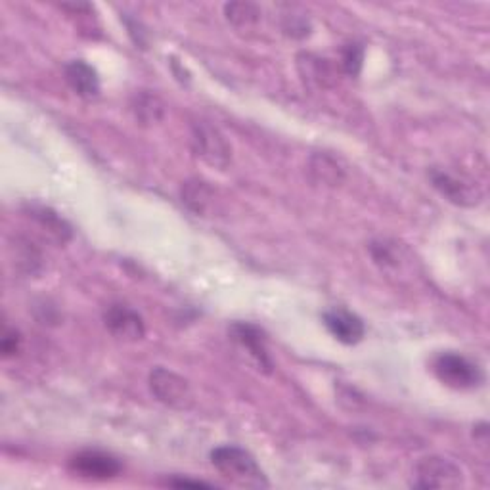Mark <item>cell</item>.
Listing matches in <instances>:
<instances>
[{"mask_svg":"<svg viewBox=\"0 0 490 490\" xmlns=\"http://www.w3.org/2000/svg\"><path fill=\"white\" fill-rule=\"evenodd\" d=\"M167 485H171V486H195V488H198V486H211L209 483H203V481H192V479H171V481H167Z\"/></svg>","mask_w":490,"mask_h":490,"instance_id":"44dd1931","label":"cell"},{"mask_svg":"<svg viewBox=\"0 0 490 490\" xmlns=\"http://www.w3.org/2000/svg\"><path fill=\"white\" fill-rule=\"evenodd\" d=\"M462 485V469L443 456L421 458L414 469V486L418 488H458Z\"/></svg>","mask_w":490,"mask_h":490,"instance_id":"3957f363","label":"cell"},{"mask_svg":"<svg viewBox=\"0 0 490 490\" xmlns=\"http://www.w3.org/2000/svg\"><path fill=\"white\" fill-rule=\"evenodd\" d=\"M433 372L450 389L469 391L477 389L485 382V373L477 363L458 353H440L433 361Z\"/></svg>","mask_w":490,"mask_h":490,"instance_id":"7a4b0ae2","label":"cell"},{"mask_svg":"<svg viewBox=\"0 0 490 490\" xmlns=\"http://www.w3.org/2000/svg\"><path fill=\"white\" fill-rule=\"evenodd\" d=\"M27 213L33 221H37L41 228L51 234L56 241L65 243L71 238V226L65 222L58 213H54L52 209L42 207V205H29Z\"/></svg>","mask_w":490,"mask_h":490,"instance_id":"4fadbf2b","label":"cell"},{"mask_svg":"<svg viewBox=\"0 0 490 490\" xmlns=\"http://www.w3.org/2000/svg\"><path fill=\"white\" fill-rule=\"evenodd\" d=\"M324 324L328 332L345 345H356L358 341H363L366 328L364 322L356 315L349 313L345 308H334L324 315Z\"/></svg>","mask_w":490,"mask_h":490,"instance_id":"30bf717a","label":"cell"},{"mask_svg":"<svg viewBox=\"0 0 490 490\" xmlns=\"http://www.w3.org/2000/svg\"><path fill=\"white\" fill-rule=\"evenodd\" d=\"M224 14L236 27H250L260 20V10L253 3H231L224 6Z\"/></svg>","mask_w":490,"mask_h":490,"instance_id":"e0dca14e","label":"cell"},{"mask_svg":"<svg viewBox=\"0 0 490 490\" xmlns=\"http://www.w3.org/2000/svg\"><path fill=\"white\" fill-rule=\"evenodd\" d=\"M429 181L437 192H440L445 198L456 205L462 207H473L477 205L483 198L481 190L466 178H458L447 171L431 169L429 171Z\"/></svg>","mask_w":490,"mask_h":490,"instance_id":"52a82bcc","label":"cell"},{"mask_svg":"<svg viewBox=\"0 0 490 490\" xmlns=\"http://www.w3.org/2000/svg\"><path fill=\"white\" fill-rule=\"evenodd\" d=\"M297 70H299V75L303 77L305 83L310 87L328 89L334 85V80H335L332 63L325 58H320L315 54H305V52L299 54L297 56Z\"/></svg>","mask_w":490,"mask_h":490,"instance_id":"7c38bea8","label":"cell"},{"mask_svg":"<svg viewBox=\"0 0 490 490\" xmlns=\"http://www.w3.org/2000/svg\"><path fill=\"white\" fill-rule=\"evenodd\" d=\"M150 389L157 400L176 410H186L193 402L188 382L165 368H155L150 373Z\"/></svg>","mask_w":490,"mask_h":490,"instance_id":"5b68a950","label":"cell"},{"mask_svg":"<svg viewBox=\"0 0 490 490\" xmlns=\"http://www.w3.org/2000/svg\"><path fill=\"white\" fill-rule=\"evenodd\" d=\"M284 31L291 37H306L310 33V24L305 15H287L284 22Z\"/></svg>","mask_w":490,"mask_h":490,"instance_id":"d6986e66","label":"cell"},{"mask_svg":"<svg viewBox=\"0 0 490 490\" xmlns=\"http://www.w3.org/2000/svg\"><path fill=\"white\" fill-rule=\"evenodd\" d=\"M192 146L195 155L202 157L207 165L217 169H226L231 165L232 148L215 127L195 123L192 130Z\"/></svg>","mask_w":490,"mask_h":490,"instance_id":"277c9868","label":"cell"},{"mask_svg":"<svg viewBox=\"0 0 490 490\" xmlns=\"http://www.w3.org/2000/svg\"><path fill=\"white\" fill-rule=\"evenodd\" d=\"M70 469L77 473L79 477L104 481V479L118 477L123 466L116 456L100 452V450H85L73 456V458L70 460Z\"/></svg>","mask_w":490,"mask_h":490,"instance_id":"8992f818","label":"cell"},{"mask_svg":"<svg viewBox=\"0 0 490 490\" xmlns=\"http://www.w3.org/2000/svg\"><path fill=\"white\" fill-rule=\"evenodd\" d=\"M108 332L121 341H140L146 334L142 316L127 305H111L104 313Z\"/></svg>","mask_w":490,"mask_h":490,"instance_id":"ba28073f","label":"cell"},{"mask_svg":"<svg viewBox=\"0 0 490 490\" xmlns=\"http://www.w3.org/2000/svg\"><path fill=\"white\" fill-rule=\"evenodd\" d=\"M130 109H133L137 121L142 125H155L165 116V106H163L161 98L152 92H137L133 102H130Z\"/></svg>","mask_w":490,"mask_h":490,"instance_id":"5bb4252c","label":"cell"},{"mask_svg":"<svg viewBox=\"0 0 490 490\" xmlns=\"http://www.w3.org/2000/svg\"><path fill=\"white\" fill-rule=\"evenodd\" d=\"M20 345H22L20 334L15 330H8L3 337V345H0V349H3V354L8 358V356H14V354L20 353Z\"/></svg>","mask_w":490,"mask_h":490,"instance_id":"ffe728a7","label":"cell"},{"mask_svg":"<svg viewBox=\"0 0 490 490\" xmlns=\"http://www.w3.org/2000/svg\"><path fill=\"white\" fill-rule=\"evenodd\" d=\"M363 61H364V48L356 42L347 44L341 52V65L343 71L351 77H356L363 71Z\"/></svg>","mask_w":490,"mask_h":490,"instance_id":"ac0fdd59","label":"cell"},{"mask_svg":"<svg viewBox=\"0 0 490 490\" xmlns=\"http://www.w3.org/2000/svg\"><path fill=\"white\" fill-rule=\"evenodd\" d=\"M228 334L232 335V339L238 343L241 349H245L251 354V358L260 370L272 372L274 364L269 356L267 337H265L263 330L257 328L255 324H250V322H234L231 325V330H228Z\"/></svg>","mask_w":490,"mask_h":490,"instance_id":"9c48e42d","label":"cell"},{"mask_svg":"<svg viewBox=\"0 0 490 490\" xmlns=\"http://www.w3.org/2000/svg\"><path fill=\"white\" fill-rule=\"evenodd\" d=\"M211 462L222 477L240 486L267 488L269 481L253 456L240 447H219L211 452Z\"/></svg>","mask_w":490,"mask_h":490,"instance_id":"6da1fadb","label":"cell"},{"mask_svg":"<svg viewBox=\"0 0 490 490\" xmlns=\"http://www.w3.org/2000/svg\"><path fill=\"white\" fill-rule=\"evenodd\" d=\"M65 80L80 98H96L100 94V77L83 60H73L65 65Z\"/></svg>","mask_w":490,"mask_h":490,"instance_id":"8fae6325","label":"cell"},{"mask_svg":"<svg viewBox=\"0 0 490 490\" xmlns=\"http://www.w3.org/2000/svg\"><path fill=\"white\" fill-rule=\"evenodd\" d=\"M310 169L320 178L322 183L335 186L343 181V169L337 165V161L325 154H318L310 161Z\"/></svg>","mask_w":490,"mask_h":490,"instance_id":"2e32d148","label":"cell"},{"mask_svg":"<svg viewBox=\"0 0 490 490\" xmlns=\"http://www.w3.org/2000/svg\"><path fill=\"white\" fill-rule=\"evenodd\" d=\"M183 202L198 215H205L213 203V190L202 181H190L183 186Z\"/></svg>","mask_w":490,"mask_h":490,"instance_id":"9a60e30c","label":"cell"}]
</instances>
